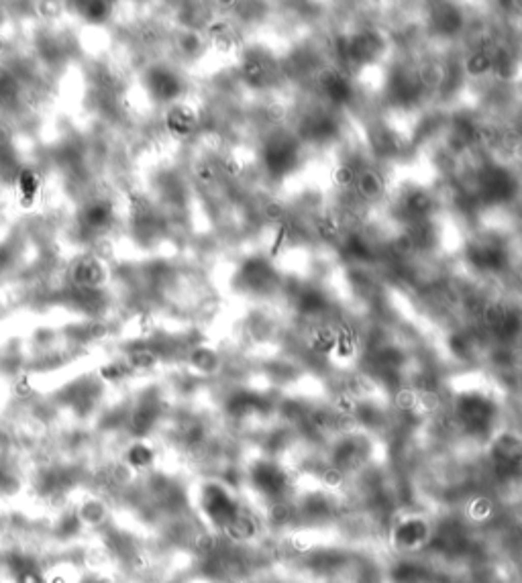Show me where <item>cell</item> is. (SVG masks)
Returning a JSON list of instances; mask_svg holds the SVG:
<instances>
[{
    "instance_id": "6da1fadb",
    "label": "cell",
    "mask_w": 522,
    "mask_h": 583,
    "mask_svg": "<svg viewBox=\"0 0 522 583\" xmlns=\"http://www.w3.org/2000/svg\"><path fill=\"white\" fill-rule=\"evenodd\" d=\"M284 237H286V229H280V233L275 235V241H273V245H271V249H269V255H271V257L278 255V251H280V247H282V243H284Z\"/></svg>"
}]
</instances>
